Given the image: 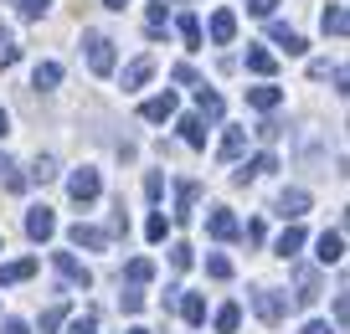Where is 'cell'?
I'll use <instances>...</instances> for the list:
<instances>
[{"mask_svg":"<svg viewBox=\"0 0 350 334\" xmlns=\"http://www.w3.org/2000/svg\"><path fill=\"white\" fill-rule=\"evenodd\" d=\"M16 11H21V21H42V16L52 11V0H21Z\"/></svg>","mask_w":350,"mask_h":334,"instance_id":"30","label":"cell"},{"mask_svg":"<svg viewBox=\"0 0 350 334\" xmlns=\"http://www.w3.org/2000/svg\"><path fill=\"white\" fill-rule=\"evenodd\" d=\"M242 150H247V129H227V134H221L217 160H221V165H232V160H242Z\"/></svg>","mask_w":350,"mask_h":334,"instance_id":"14","label":"cell"},{"mask_svg":"<svg viewBox=\"0 0 350 334\" xmlns=\"http://www.w3.org/2000/svg\"><path fill=\"white\" fill-rule=\"evenodd\" d=\"M206 273H211L217 283H227V278H232V262L221 258V252H211V258H206Z\"/></svg>","mask_w":350,"mask_h":334,"instance_id":"32","label":"cell"},{"mask_svg":"<svg viewBox=\"0 0 350 334\" xmlns=\"http://www.w3.org/2000/svg\"><path fill=\"white\" fill-rule=\"evenodd\" d=\"M31 83H36V87H42V93H46V87H57V83H62V67H57V62H36Z\"/></svg>","mask_w":350,"mask_h":334,"instance_id":"25","label":"cell"},{"mask_svg":"<svg viewBox=\"0 0 350 334\" xmlns=\"http://www.w3.org/2000/svg\"><path fill=\"white\" fill-rule=\"evenodd\" d=\"M273 170H278V160H273V154H258V160H247V165L237 170V185L258 180V175H273Z\"/></svg>","mask_w":350,"mask_h":334,"instance_id":"19","label":"cell"},{"mask_svg":"<svg viewBox=\"0 0 350 334\" xmlns=\"http://www.w3.org/2000/svg\"><path fill=\"white\" fill-rule=\"evenodd\" d=\"M67 195H72V201H98V195H103V175L98 170H88V165H83V170H72V180H67Z\"/></svg>","mask_w":350,"mask_h":334,"instance_id":"2","label":"cell"},{"mask_svg":"<svg viewBox=\"0 0 350 334\" xmlns=\"http://www.w3.org/2000/svg\"><path fill=\"white\" fill-rule=\"evenodd\" d=\"M88 67H93L98 77L113 72V42H109L103 31H88Z\"/></svg>","mask_w":350,"mask_h":334,"instance_id":"3","label":"cell"},{"mask_svg":"<svg viewBox=\"0 0 350 334\" xmlns=\"http://www.w3.org/2000/svg\"><path fill=\"white\" fill-rule=\"evenodd\" d=\"M180 139L191 144V150H206V124L191 113V119H180Z\"/></svg>","mask_w":350,"mask_h":334,"instance_id":"20","label":"cell"},{"mask_svg":"<svg viewBox=\"0 0 350 334\" xmlns=\"http://www.w3.org/2000/svg\"><path fill=\"white\" fill-rule=\"evenodd\" d=\"M196 201H201V185L196 180L175 185V221H191V216H196Z\"/></svg>","mask_w":350,"mask_h":334,"instance_id":"7","label":"cell"},{"mask_svg":"<svg viewBox=\"0 0 350 334\" xmlns=\"http://www.w3.org/2000/svg\"><path fill=\"white\" fill-rule=\"evenodd\" d=\"M119 309H124V314H139V309H144V293H139V288H124V293H119Z\"/></svg>","mask_w":350,"mask_h":334,"instance_id":"33","label":"cell"},{"mask_svg":"<svg viewBox=\"0 0 350 334\" xmlns=\"http://www.w3.org/2000/svg\"><path fill=\"white\" fill-rule=\"evenodd\" d=\"M180 42H186L191 52L201 46V21H196V16H180Z\"/></svg>","mask_w":350,"mask_h":334,"instance_id":"29","label":"cell"},{"mask_svg":"<svg viewBox=\"0 0 350 334\" xmlns=\"http://www.w3.org/2000/svg\"><path fill=\"white\" fill-rule=\"evenodd\" d=\"M139 119H150V124H165V119H175V93L144 98V103H139Z\"/></svg>","mask_w":350,"mask_h":334,"instance_id":"9","label":"cell"},{"mask_svg":"<svg viewBox=\"0 0 350 334\" xmlns=\"http://www.w3.org/2000/svg\"><path fill=\"white\" fill-rule=\"evenodd\" d=\"M67 334H98V314H83V319H72V329Z\"/></svg>","mask_w":350,"mask_h":334,"instance_id":"38","label":"cell"},{"mask_svg":"<svg viewBox=\"0 0 350 334\" xmlns=\"http://www.w3.org/2000/svg\"><path fill=\"white\" fill-rule=\"evenodd\" d=\"M103 5H109V11H124V5H129V0H103Z\"/></svg>","mask_w":350,"mask_h":334,"instance_id":"46","label":"cell"},{"mask_svg":"<svg viewBox=\"0 0 350 334\" xmlns=\"http://www.w3.org/2000/svg\"><path fill=\"white\" fill-rule=\"evenodd\" d=\"M180 319L201 324V319H206V298H201V293H186V298H180Z\"/></svg>","mask_w":350,"mask_h":334,"instance_id":"24","label":"cell"},{"mask_svg":"<svg viewBox=\"0 0 350 334\" xmlns=\"http://www.w3.org/2000/svg\"><path fill=\"white\" fill-rule=\"evenodd\" d=\"M340 258H345V232H325V237H319V262H325V268H329V262H340Z\"/></svg>","mask_w":350,"mask_h":334,"instance_id":"17","label":"cell"},{"mask_svg":"<svg viewBox=\"0 0 350 334\" xmlns=\"http://www.w3.org/2000/svg\"><path fill=\"white\" fill-rule=\"evenodd\" d=\"M314 298H319V273L314 268H294V303L309 309Z\"/></svg>","mask_w":350,"mask_h":334,"instance_id":"5","label":"cell"},{"mask_svg":"<svg viewBox=\"0 0 350 334\" xmlns=\"http://www.w3.org/2000/svg\"><path fill=\"white\" fill-rule=\"evenodd\" d=\"M170 268H191V247H186V242H175V247H170Z\"/></svg>","mask_w":350,"mask_h":334,"instance_id":"40","label":"cell"},{"mask_svg":"<svg viewBox=\"0 0 350 334\" xmlns=\"http://www.w3.org/2000/svg\"><path fill=\"white\" fill-rule=\"evenodd\" d=\"M52 175H57V160H46V154H42V160L31 165V180H42V185H46Z\"/></svg>","mask_w":350,"mask_h":334,"instance_id":"37","label":"cell"},{"mask_svg":"<svg viewBox=\"0 0 350 334\" xmlns=\"http://www.w3.org/2000/svg\"><path fill=\"white\" fill-rule=\"evenodd\" d=\"M165 26H170L165 21V5H150V36H165Z\"/></svg>","mask_w":350,"mask_h":334,"instance_id":"39","label":"cell"},{"mask_svg":"<svg viewBox=\"0 0 350 334\" xmlns=\"http://www.w3.org/2000/svg\"><path fill=\"white\" fill-rule=\"evenodd\" d=\"M299 247H304V227H288L284 237H278V258H284V262L299 258Z\"/></svg>","mask_w":350,"mask_h":334,"instance_id":"23","label":"cell"},{"mask_svg":"<svg viewBox=\"0 0 350 334\" xmlns=\"http://www.w3.org/2000/svg\"><path fill=\"white\" fill-rule=\"evenodd\" d=\"M232 36H237V16H232V11H217V16H211V42L227 46Z\"/></svg>","mask_w":350,"mask_h":334,"instance_id":"18","label":"cell"},{"mask_svg":"<svg viewBox=\"0 0 350 334\" xmlns=\"http://www.w3.org/2000/svg\"><path fill=\"white\" fill-rule=\"evenodd\" d=\"M0 334H31V329H26L21 319H5V324H0Z\"/></svg>","mask_w":350,"mask_h":334,"instance_id":"43","label":"cell"},{"mask_svg":"<svg viewBox=\"0 0 350 334\" xmlns=\"http://www.w3.org/2000/svg\"><path fill=\"white\" fill-rule=\"evenodd\" d=\"M67 242H72V247H88V252H103V247H109V232H98V227H83V221H77V227L67 232Z\"/></svg>","mask_w":350,"mask_h":334,"instance_id":"10","label":"cell"},{"mask_svg":"<svg viewBox=\"0 0 350 334\" xmlns=\"http://www.w3.org/2000/svg\"><path fill=\"white\" fill-rule=\"evenodd\" d=\"M0 36H5V26H0Z\"/></svg>","mask_w":350,"mask_h":334,"instance_id":"49","label":"cell"},{"mask_svg":"<svg viewBox=\"0 0 350 334\" xmlns=\"http://www.w3.org/2000/svg\"><path fill=\"white\" fill-rule=\"evenodd\" d=\"M129 334H154V329H139V324H134V329H129Z\"/></svg>","mask_w":350,"mask_h":334,"instance_id":"48","label":"cell"},{"mask_svg":"<svg viewBox=\"0 0 350 334\" xmlns=\"http://www.w3.org/2000/svg\"><path fill=\"white\" fill-rule=\"evenodd\" d=\"M252 314H258L268 329H278V324H284V314H288V298H284L278 288H258V293H252Z\"/></svg>","mask_w":350,"mask_h":334,"instance_id":"1","label":"cell"},{"mask_svg":"<svg viewBox=\"0 0 350 334\" xmlns=\"http://www.w3.org/2000/svg\"><path fill=\"white\" fill-rule=\"evenodd\" d=\"M206 232H211L217 242H232V237H242V227H237V216H232V211H211V216H206Z\"/></svg>","mask_w":350,"mask_h":334,"instance_id":"11","label":"cell"},{"mask_svg":"<svg viewBox=\"0 0 350 334\" xmlns=\"http://www.w3.org/2000/svg\"><path fill=\"white\" fill-rule=\"evenodd\" d=\"M325 31H329V36H345V31H350L345 5H329V11H325Z\"/></svg>","mask_w":350,"mask_h":334,"instance_id":"27","label":"cell"},{"mask_svg":"<svg viewBox=\"0 0 350 334\" xmlns=\"http://www.w3.org/2000/svg\"><path fill=\"white\" fill-rule=\"evenodd\" d=\"M62 319H67V303H52V309L42 314V334H52V329H57Z\"/></svg>","mask_w":350,"mask_h":334,"instance_id":"34","label":"cell"},{"mask_svg":"<svg viewBox=\"0 0 350 334\" xmlns=\"http://www.w3.org/2000/svg\"><path fill=\"white\" fill-rule=\"evenodd\" d=\"M273 52H262V46H247V72H258V77H273Z\"/></svg>","mask_w":350,"mask_h":334,"instance_id":"21","label":"cell"},{"mask_svg":"<svg viewBox=\"0 0 350 334\" xmlns=\"http://www.w3.org/2000/svg\"><path fill=\"white\" fill-rule=\"evenodd\" d=\"M154 72V57H134L129 67H124V93H134V87H144Z\"/></svg>","mask_w":350,"mask_h":334,"instance_id":"13","label":"cell"},{"mask_svg":"<svg viewBox=\"0 0 350 334\" xmlns=\"http://www.w3.org/2000/svg\"><path fill=\"white\" fill-rule=\"evenodd\" d=\"M5 134H11V113H5V108H0V139H5Z\"/></svg>","mask_w":350,"mask_h":334,"instance_id":"45","label":"cell"},{"mask_svg":"<svg viewBox=\"0 0 350 334\" xmlns=\"http://www.w3.org/2000/svg\"><path fill=\"white\" fill-rule=\"evenodd\" d=\"M16 62H21V46L11 36H0V67H16Z\"/></svg>","mask_w":350,"mask_h":334,"instance_id":"35","label":"cell"},{"mask_svg":"<svg viewBox=\"0 0 350 334\" xmlns=\"http://www.w3.org/2000/svg\"><path fill=\"white\" fill-rule=\"evenodd\" d=\"M52 268H57V273H62V278H67V283H72V288H93V273H88V268H83V262H77V258H72V252H52Z\"/></svg>","mask_w":350,"mask_h":334,"instance_id":"4","label":"cell"},{"mask_svg":"<svg viewBox=\"0 0 350 334\" xmlns=\"http://www.w3.org/2000/svg\"><path fill=\"white\" fill-rule=\"evenodd\" d=\"M247 11H252V16H262V21H268V16L278 11V0H247Z\"/></svg>","mask_w":350,"mask_h":334,"instance_id":"41","label":"cell"},{"mask_svg":"<svg viewBox=\"0 0 350 334\" xmlns=\"http://www.w3.org/2000/svg\"><path fill=\"white\" fill-rule=\"evenodd\" d=\"M196 108H201V119H221V93H211V87H196Z\"/></svg>","mask_w":350,"mask_h":334,"instance_id":"22","label":"cell"},{"mask_svg":"<svg viewBox=\"0 0 350 334\" xmlns=\"http://www.w3.org/2000/svg\"><path fill=\"white\" fill-rule=\"evenodd\" d=\"M268 36H273V42L284 46L288 57H299V52H304V36H299L294 26H284V21H273V26H268Z\"/></svg>","mask_w":350,"mask_h":334,"instance_id":"16","label":"cell"},{"mask_svg":"<svg viewBox=\"0 0 350 334\" xmlns=\"http://www.w3.org/2000/svg\"><path fill=\"white\" fill-rule=\"evenodd\" d=\"M124 278H129L134 288H139V283H150V278H154V262H150V258H134L129 268H124Z\"/></svg>","mask_w":350,"mask_h":334,"instance_id":"28","label":"cell"},{"mask_svg":"<svg viewBox=\"0 0 350 334\" xmlns=\"http://www.w3.org/2000/svg\"><path fill=\"white\" fill-rule=\"evenodd\" d=\"M237 324H242V309L237 303H221L217 309V334H237Z\"/></svg>","mask_w":350,"mask_h":334,"instance_id":"26","label":"cell"},{"mask_svg":"<svg viewBox=\"0 0 350 334\" xmlns=\"http://www.w3.org/2000/svg\"><path fill=\"white\" fill-rule=\"evenodd\" d=\"M309 211V191H299V185H288L284 195H278V216H288V221H299V216Z\"/></svg>","mask_w":350,"mask_h":334,"instance_id":"12","label":"cell"},{"mask_svg":"<svg viewBox=\"0 0 350 334\" xmlns=\"http://www.w3.org/2000/svg\"><path fill=\"white\" fill-rule=\"evenodd\" d=\"M299 334H329V324H325V319H314V324H304Z\"/></svg>","mask_w":350,"mask_h":334,"instance_id":"44","label":"cell"},{"mask_svg":"<svg viewBox=\"0 0 350 334\" xmlns=\"http://www.w3.org/2000/svg\"><path fill=\"white\" fill-rule=\"evenodd\" d=\"M57 232V216L46 211V206H31V211H26V237L31 242H46Z\"/></svg>","mask_w":350,"mask_h":334,"instance_id":"6","label":"cell"},{"mask_svg":"<svg viewBox=\"0 0 350 334\" xmlns=\"http://www.w3.org/2000/svg\"><path fill=\"white\" fill-rule=\"evenodd\" d=\"M144 237H150V242H165V237H170V221H165V216L154 211L150 221H144Z\"/></svg>","mask_w":350,"mask_h":334,"instance_id":"31","label":"cell"},{"mask_svg":"<svg viewBox=\"0 0 350 334\" xmlns=\"http://www.w3.org/2000/svg\"><path fill=\"white\" fill-rule=\"evenodd\" d=\"M144 195H150V201H160V195H165V175H150V180H144Z\"/></svg>","mask_w":350,"mask_h":334,"instance_id":"42","label":"cell"},{"mask_svg":"<svg viewBox=\"0 0 350 334\" xmlns=\"http://www.w3.org/2000/svg\"><path fill=\"white\" fill-rule=\"evenodd\" d=\"M36 273V258H16V262H5L0 268V288H11V283H26Z\"/></svg>","mask_w":350,"mask_h":334,"instance_id":"15","label":"cell"},{"mask_svg":"<svg viewBox=\"0 0 350 334\" xmlns=\"http://www.w3.org/2000/svg\"><path fill=\"white\" fill-rule=\"evenodd\" d=\"M252 134H258L262 144H273L278 134H284V124H278V119H262V124H258V129H252Z\"/></svg>","mask_w":350,"mask_h":334,"instance_id":"36","label":"cell"},{"mask_svg":"<svg viewBox=\"0 0 350 334\" xmlns=\"http://www.w3.org/2000/svg\"><path fill=\"white\" fill-rule=\"evenodd\" d=\"M278 103H284V87H273V83L247 87V108H258V113H273Z\"/></svg>","mask_w":350,"mask_h":334,"instance_id":"8","label":"cell"},{"mask_svg":"<svg viewBox=\"0 0 350 334\" xmlns=\"http://www.w3.org/2000/svg\"><path fill=\"white\" fill-rule=\"evenodd\" d=\"M5 170H16V165H11V160H5V154H0V175H5Z\"/></svg>","mask_w":350,"mask_h":334,"instance_id":"47","label":"cell"}]
</instances>
